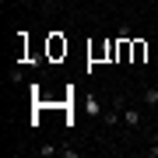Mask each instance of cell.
<instances>
[{
	"label": "cell",
	"instance_id": "7a4b0ae2",
	"mask_svg": "<svg viewBox=\"0 0 158 158\" xmlns=\"http://www.w3.org/2000/svg\"><path fill=\"white\" fill-rule=\"evenodd\" d=\"M148 60V42L144 39H130V63H144Z\"/></svg>",
	"mask_w": 158,
	"mask_h": 158
},
{
	"label": "cell",
	"instance_id": "5b68a950",
	"mask_svg": "<svg viewBox=\"0 0 158 158\" xmlns=\"http://www.w3.org/2000/svg\"><path fill=\"white\" fill-rule=\"evenodd\" d=\"M144 102L155 109V106H158V88H148V91H144Z\"/></svg>",
	"mask_w": 158,
	"mask_h": 158
},
{
	"label": "cell",
	"instance_id": "9c48e42d",
	"mask_svg": "<svg viewBox=\"0 0 158 158\" xmlns=\"http://www.w3.org/2000/svg\"><path fill=\"white\" fill-rule=\"evenodd\" d=\"M155 123H158V116H155Z\"/></svg>",
	"mask_w": 158,
	"mask_h": 158
},
{
	"label": "cell",
	"instance_id": "8992f818",
	"mask_svg": "<svg viewBox=\"0 0 158 158\" xmlns=\"http://www.w3.org/2000/svg\"><path fill=\"white\" fill-rule=\"evenodd\" d=\"M56 151H60L56 144H42V148H39V155H42V158H49V155H56Z\"/></svg>",
	"mask_w": 158,
	"mask_h": 158
},
{
	"label": "cell",
	"instance_id": "6da1fadb",
	"mask_svg": "<svg viewBox=\"0 0 158 158\" xmlns=\"http://www.w3.org/2000/svg\"><path fill=\"white\" fill-rule=\"evenodd\" d=\"M46 53H49V60H60V56H67V39H63L60 32H53L49 39H46Z\"/></svg>",
	"mask_w": 158,
	"mask_h": 158
},
{
	"label": "cell",
	"instance_id": "277c9868",
	"mask_svg": "<svg viewBox=\"0 0 158 158\" xmlns=\"http://www.w3.org/2000/svg\"><path fill=\"white\" fill-rule=\"evenodd\" d=\"M85 113L91 116V119H102V113H106V106H102V102L91 95V98H85Z\"/></svg>",
	"mask_w": 158,
	"mask_h": 158
},
{
	"label": "cell",
	"instance_id": "52a82bcc",
	"mask_svg": "<svg viewBox=\"0 0 158 158\" xmlns=\"http://www.w3.org/2000/svg\"><path fill=\"white\" fill-rule=\"evenodd\" d=\"M148 155H158V130H155V137H151V148H148Z\"/></svg>",
	"mask_w": 158,
	"mask_h": 158
},
{
	"label": "cell",
	"instance_id": "3957f363",
	"mask_svg": "<svg viewBox=\"0 0 158 158\" xmlns=\"http://www.w3.org/2000/svg\"><path fill=\"white\" fill-rule=\"evenodd\" d=\"M123 123H127L130 130H141V123H144V119H141V109L127 106V109H123Z\"/></svg>",
	"mask_w": 158,
	"mask_h": 158
},
{
	"label": "cell",
	"instance_id": "ba28073f",
	"mask_svg": "<svg viewBox=\"0 0 158 158\" xmlns=\"http://www.w3.org/2000/svg\"><path fill=\"white\" fill-rule=\"evenodd\" d=\"M39 4H42V7H53V4H56V0H39Z\"/></svg>",
	"mask_w": 158,
	"mask_h": 158
}]
</instances>
